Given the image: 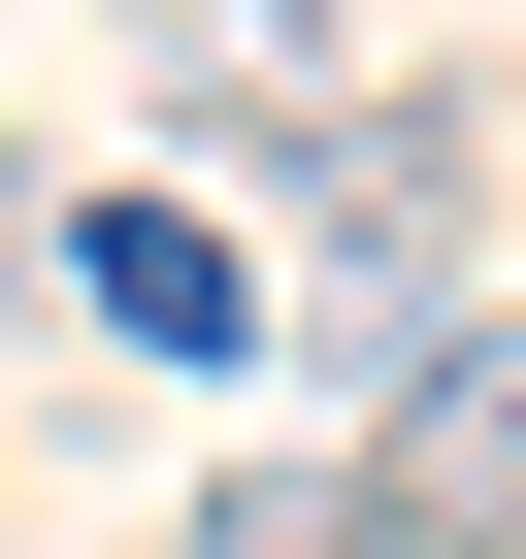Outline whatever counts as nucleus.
<instances>
[{
	"label": "nucleus",
	"instance_id": "1",
	"mask_svg": "<svg viewBox=\"0 0 526 559\" xmlns=\"http://www.w3.org/2000/svg\"><path fill=\"white\" fill-rule=\"evenodd\" d=\"M461 132H493V99H330V132H297V230H330V297H362L395 362L461 330V297H428V263H461Z\"/></svg>",
	"mask_w": 526,
	"mask_h": 559
},
{
	"label": "nucleus",
	"instance_id": "2",
	"mask_svg": "<svg viewBox=\"0 0 526 559\" xmlns=\"http://www.w3.org/2000/svg\"><path fill=\"white\" fill-rule=\"evenodd\" d=\"M362 526H395V559H526V330H428V362H395Z\"/></svg>",
	"mask_w": 526,
	"mask_h": 559
},
{
	"label": "nucleus",
	"instance_id": "3",
	"mask_svg": "<svg viewBox=\"0 0 526 559\" xmlns=\"http://www.w3.org/2000/svg\"><path fill=\"white\" fill-rule=\"evenodd\" d=\"M67 297H99L132 362H230V330H263V263H230L198 198H99V230H67Z\"/></svg>",
	"mask_w": 526,
	"mask_h": 559
},
{
	"label": "nucleus",
	"instance_id": "4",
	"mask_svg": "<svg viewBox=\"0 0 526 559\" xmlns=\"http://www.w3.org/2000/svg\"><path fill=\"white\" fill-rule=\"evenodd\" d=\"M132 34H165V99H297V67L362 34V0H132Z\"/></svg>",
	"mask_w": 526,
	"mask_h": 559
},
{
	"label": "nucleus",
	"instance_id": "5",
	"mask_svg": "<svg viewBox=\"0 0 526 559\" xmlns=\"http://www.w3.org/2000/svg\"><path fill=\"white\" fill-rule=\"evenodd\" d=\"M165 559H395V526H362V461H230V493H198Z\"/></svg>",
	"mask_w": 526,
	"mask_h": 559
}]
</instances>
